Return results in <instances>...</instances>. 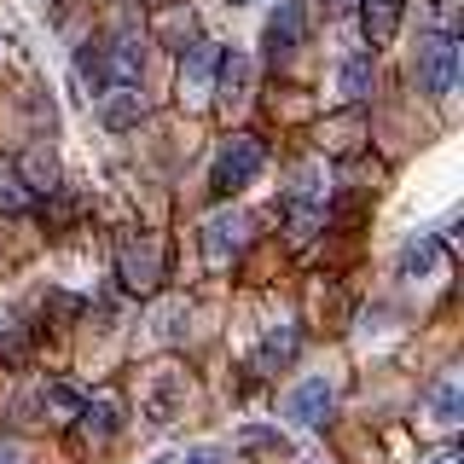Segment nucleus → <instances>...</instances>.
<instances>
[{
  "label": "nucleus",
  "instance_id": "obj_18",
  "mask_svg": "<svg viewBox=\"0 0 464 464\" xmlns=\"http://www.w3.org/2000/svg\"><path fill=\"white\" fill-rule=\"evenodd\" d=\"M401 29V0H366V35L372 47H389Z\"/></svg>",
  "mask_w": 464,
  "mask_h": 464
},
{
  "label": "nucleus",
  "instance_id": "obj_5",
  "mask_svg": "<svg viewBox=\"0 0 464 464\" xmlns=\"http://www.w3.org/2000/svg\"><path fill=\"white\" fill-rule=\"evenodd\" d=\"M331 406H337V389H331L325 377H302V383L285 395V418L296 430H319L331 418Z\"/></svg>",
  "mask_w": 464,
  "mask_h": 464
},
{
  "label": "nucleus",
  "instance_id": "obj_6",
  "mask_svg": "<svg viewBox=\"0 0 464 464\" xmlns=\"http://www.w3.org/2000/svg\"><path fill=\"white\" fill-rule=\"evenodd\" d=\"M215 64H221V47H209V41L180 53V99L186 105H203L215 93Z\"/></svg>",
  "mask_w": 464,
  "mask_h": 464
},
{
  "label": "nucleus",
  "instance_id": "obj_9",
  "mask_svg": "<svg viewBox=\"0 0 464 464\" xmlns=\"http://www.w3.org/2000/svg\"><path fill=\"white\" fill-rule=\"evenodd\" d=\"M244 227H250V221H244L238 209H215L209 221H203V256H209V261H227L244 244Z\"/></svg>",
  "mask_w": 464,
  "mask_h": 464
},
{
  "label": "nucleus",
  "instance_id": "obj_20",
  "mask_svg": "<svg viewBox=\"0 0 464 464\" xmlns=\"http://www.w3.org/2000/svg\"><path fill=\"white\" fill-rule=\"evenodd\" d=\"M325 192H331V186H325V169H319V163H302L296 180H290V203H325Z\"/></svg>",
  "mask_w": 464,
  "mask_h": 464
},
{
  "label": "nucleus",
  "instance_id": "obj_2",
  "mask_svg": "<svg viewBox=\"0 0 464 464\" xmlns=\"http://www.w3.org/2000/svg\"><path fill=\"white\" fill-rule=\"evenodd\" d=\"M261 140H250V134H232L221 151H215V163H209V186L215 192H238V186H250L256 174H261Z\"/></svg>",
  "mask_w": 464,
  "mask_h": 464
},
{
  "label": "nucleus",
  "instance_id": "obj_19",
  "mask_svg": "<svg viewBox=\"0 0 464 464\" xmlns=\"http://www.w3.org/2000/svg\"><path fill=\"white\" fill-rule=\"evenodd\" d=\"M24 186H29V192H58V163H53V151H41V145H35V151L24 157Z\"/></svg>",
  "mask_w": 464,
  "mask_h": 464
},
{
  "label": "nucleus",
  "instance_id": "obj_7",
  "mask_svg": "<svg viewBox=\"0 0 464 464\" xmlns=\"http://www.w3.org/2000/svg\"><path fill=\"white\" fill-rule=\"evenodd\" d=\"M435 267H441V238H435V232H412V238L401 244V256H395V279L418 285V279H430Z\"/></svg>",
  "mask_w": 464,
  "mask_h": 464
},
{
  "label": "nucleus",
  "instance_id": "obj_25",
  "mask_svg": "<svg viewBox=\"0 0 464 464\" xmlns=\"http://www.w3.org/2000/svg\"><path fill=\"white\" fill-rule=\"evenodd\" d=\"M424 464H464V459H459V447H435Z\"/></svg>",
  "mask_w": 464,
  "mask_h": 464
},
{
  "label": "nucleus",
  "instance_id": "obj_10",
  "mask_svg": "<svg viewBox=\"0 0 464 464\" xmlns=\"http://www.w3.org/2000/svg\"><path fill=\"white\" fill-rule=\"evenodd\" d=\"M215 82H221V105H244L250 99V82H256V64L244 47L221 53V64H215Z\"/></svg>",
  "mask_w": 464,
  "mask_h": 464
},
{
  "label": "nucleus",
  "instance_id": "obj_17",
  "mask_svg": "<svg viewBox=\"0 0 464 464\" xmlns=\"http://www.w3.org/2000/svg\"><path fill=\"white\" fill-rule=\"evenodd\" d=\"M337 93L348 99V105H360V99L372 93V58H366V53L343 58V70H337Z\"/></svg>",
  "mask_w": 464,
  "mask_h": 464
},
{
  "label": "nucleus",
  "instance_id": "obj_16",
  "mask_svg": "<svg viewBox=\"0 0 464 464\" xmlns=\"http://www.w3.org/2000/svg\"><path fill=\"white\" fill-rule=\"evenodd\" d=\"M76 82L87 87V99H99V93H111V70H105V47H87L76 53Z\"/></svg>",
  "mask_w": 464,
  "mask_h": 464
},
{
  "label": "nucleus",
  "instance_id": "obj_24",
  "mask_svg": "<svg viewBox=\"0 0 464 464\" xmlns=\"http://www.w3.org/2000/svg\"><path fill=\"white\" fill-rule=\"evenodd\" d=\"M18 209H24L18 180H12V174H0V215H18Z\"/></svg>",
  "mask_w": 464,
  "mask_h": 464
},
{
  "label": "nucleus",
  "instance_id": "obj_21",
  "mask_svg": "<svg viewBox=\"0 0 464 464\" xmlns=\"http://www.w3.org/2000/svg\"><path fill=\"white\" fill-rule=\"evenodd\" d=\"M325 227V203H290V232L296 238H314Z\"/></svg>",
  "mask_w": 464,
  "mask_h": 464
},
{
  "label": "nucleus",
  "instance_id": "obj_15",
  "mask_svg": "<svg viewBox=\"0 0 464 464\" xmlns=\"http://www.w3.org/2000/svg\"><path fill=\"white\" fill-rule=\"evenodd\" d=\"M186 319H192L186 296H169L163 308L151 314V337H157V343H169V348H174V343H186Z\"/></svg>",
  "mask_w": 464,
  "mask_h": 464
},
{
  "label": "nucleus",
  "instance_id": "obj_22",
  "mask_svg": "<svg viewBox=\"0 0 464 464\" xmlns=\"http://www.w3.org/2000/svg\"><path fill=\"white\" fill-rule=\"evenodd\" d=\"M238 447H250V453H279V459H285L290 441H285L279 430H256V424H250V430H238Z\"/></svg>",
  "mask_w": 464,
  "mask_h": 464
},
{
  "label": "nucleus",
  "instance_id": "obj_14",
  "mask_svg": "<svg viewBox=\"0 0 464 464\" xmlns=\"http://www.w3.org/2000/svg\"><path fill=\"white\" fill-rule=\"evenodd\" d=\"M151 279H157V244L151 238H128L122 244V285L145 290Z\"/></svg>",
  "mask_w": 464,
  "mask_h": 464
},
{
  "label": "nucleus",
  "instance_id": "obj_12",
  "mask_svg": "<svg viewBox=\"0 0 464 464\" xmlns=\"http://www.w3.org/2000/svg\"><path fill=\"white\" fill-rule=\"evenodd\" d=\"M296 348H302L296 325H273L267 337L256 343V360H250V366H256V372H285L290 360H296Z\"/></svg>",
  "mask_w": 464,
  "mask_h": 464
},
{
  "label": "nucleus",
  "instance_id": "obj_28",
  "mask_svg": "<svg viewBox=\"0 0 464 464\" xmlns=\"http://www.w3.org/2000/svg\"><path fill=\"white\" fill-rule=\"evenodd\" d=\"M151 464H174V459H151Z\"/></svg>",
  "mask_w": 464,
  "mask_h": 464
},
{
  "label": "nucleus",
  "instance_id": "obj_13",
  "mask_svg": "<svg viewBox=\"0 0 464 464\" xmlns=\"http://www.w3.org/2000/svg\"><path fill=\"white\" fill-rule=\"evenodd\" d=\"M82 435L87 441H111L116 430H122V406H116L111 395H93V401H82Z\"/></svg>",
  "mask_w": 464,
  "mask_h": 464
},
{
  "label": "nucleus",
  "instance_id": "obj_3",
  "mask_svg": "<svg viewBox=\"0 0 464 464\" xmlns=\"http://www.w3.org/2000/svg\"><path fill=\"white\" fill-rule=\"evenodd\" d=\"M418 82H424V93L430 99H447L459 87V41L447 35H430L424 47H418Z\"/></svg>",
  "mask_w": 464,
  "mask_h": 464
},
{
  "label": "nucleus",
  "instance_id": "obj_26",
  "mask_svg": "<svg viewBox=\"0 0 464 464\" xmlns=\"http://www.w3.org/2000/svg\"><path fill=\"white\" fill-rule=\"evenodd\" d=\"M0 464H24V447L18 441H0Z\"/></svg>",
  "mask_w": 464,
  "mask_h": 464
},
{
  "label": "nucleus",
  "instance_id": "obj_11",
  "mask_svg": "<svg viewBox=\"0 0 464 464\" xmlns=\"http://www.w3.org/2000/svg\"><path fill=\"white\" fill-rule=\"evenodd\" d=\"M99 122L105 128H140L145 122V99H140V87H111V93H99Z\"/></svg>",
  "mask_w": 464,
  "mask_h": 464
},
{
  "label": "nucleus",
  "instance_id": "obj_27",
  "mask_svg": "<svg viewBox=\"0 0 464 464\" xmlns=\"http://www.w3.org/2000/svg\"><path fill=\"white\" fill-rule=\"evenodd\" d=\"M325 12H354V0H325Z\"/></svg>",
  "mask_w": 464,
  "mask_h": 464
},
{
  "label": "nucleus",
  "instance_id": "obj_4",
  "mask_svg": "<svg viewBox=\"0 0 464 464\" xmlns=\"http://www.w3.org/2000/svg\"><path fill=\"white\" fill-rule=\"evenodd\" d=\"M302 35H308V0H279L267 29H261V47H267V58H290L302 47Z\"/></svg>",
  "mask_w": 464,
  "mask_h": 464
},
{
  "label": "nucleus",
  "instance_id": "obj_23",
  "mask_svg": "<svg viewBox=\"0 0 464 464\" xmlns=\"http://www.w3.org/2000/svg\"><path fill=\"white\" fill-rule=\"evenodd\" d=\"M174 464H232V459H227V447H215V441H192L186 459H174Z\"/></svg>",
  "mask_w": 464,
  "mask_h": 464
},
{
  "label": "nucleus",
  "instance_id": "obj_1",
  "mask_svg": "<svg viewBox=\"0 0 464 464\" xmlns=\"http://www.w3.org/2000/svg\"><path fill=\"white\" fill-rule=\"evenodd\" d=\"M180 412H186V372H174V366L145 372V383H140V418H145V424L163 430Z\"/></svg>",
  "mask_w": 464,
  "mask_h": 464
},
{
  "label": "nucleus",
  "instance_id": "obj_8",
  "mask_svg": "<svg viewBox=\"0 0 464 464\" xmlns=\"http://www.w3.org/2000/svg\"><path fill=\"white\" fill-rule=\"evenodd\" d=\"M424 418L435 430H453L459 418H464V383H459V372H441L430 383V395H424Z\"/></svg>",
  "mask_w": 464,
  "mask_h": 464
}]
</instances>
